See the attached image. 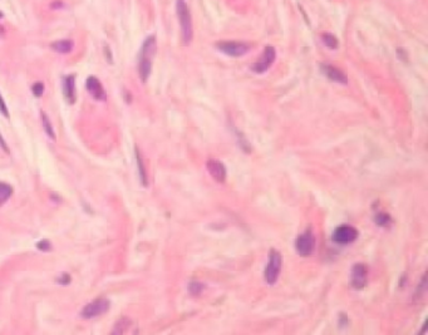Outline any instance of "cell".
Masks as SVG:
<instances>
[{"label": "cell", "instance_id": "6da1fadb", "mask_svg": "<svg viewBox=\"0 0 428 335\" xmlns=\"http://www.w3.org/2000/svg\"><path fill=\"white\" fill-rule=\"evenodd\" d=\"M156 52V37L150 35L145 39L141 47V53L138 59V74L143 83L148 81L152 72V58Z\"/></svg>", "mask_w": 428, "mask_h": 335}, {"label": "cell", "instance_id": "7a4b0ae2", "mask_svg": "<svg viewBox=\"0 0 428 335\" xmlns=\"http://www.w3.org/2000/svg\"><path fill=\"white\" fill-rule=\"evenodd\" d=\"M176 13L180 27H181L182 43H183V46H188L192 41L193 28L190 9H188V5L186 4L185 0H176Z\"/></svg>", "mask_w": 428, "mask_h": 335}, {"label": "cell", "instance_id": "3957f363", "mask_svg": "<svg viewBox=\"0 0 428 335\" xmlns=\"http://www.w3.org/2000/svg\"><path fill=\"white\" fill-rule=\"evenodd\" d=\"M281 266H283V256L278 250L271 249L270 255H269V263L264 271V279L269 285H274L278 281Z\"/></svg>", "mask_w": 428, "mask_h": 335}, {"label": "cell", "instance_id": "277c9868", "mask_svg": "<svg viewBox=\"0 0 428 335\" xmlns=\"http://www.w3.org/2000/svg\"><path fill=\"white\" fill-rule=\"evenodd\" d=\"M316 240L311 230H305L295 239V250L303 258L310 256L315 249Z\"/></svg>", "mask_w": 428, "mask_h": 335}, {"label": "cell", "instance_id": "5b68a950", "mask_svg": "<svg viewBox=\"0 0 428 335\" xmlns=\"http://www.w3.org/2000/svg\"><path fill=\"white\" fill-rule=\"evenodd\" d=\"M110 306L111 301L108 300V299H96V300L91 301V303L87 304V305L82 309L80 317L83 318V319H94V318L99 317L102 314L107 313Z\"/></svg>", "mask_w": 428, "mask_h": 335}, {"label": "cell", "instance_id": "8992f818", "mask_svg": "<svg viewBox=\"0 0 428 335\" xmlns=\"http://www.w3.org/2000/svg\"><path fill=\"white\" fill-rule=\"evenodd\" d=\"M359 232L356 227L349 225H342L334 230L332 235V240L338 245H349L353 244L358 239Z\"/></svg>", "mask_w": 428, "mask_h": 335}, {"label": "cell", "instance_id": "52a82bcc", "mask_svg": "<svg viewBox=\"0 0 428 335\" xmlns=\"http://www.w3.org/2000/svg\"><path fill=\"white\" fill-rule=\"evenodd\" d=\"M216 48L226 56L239 58L249 53L250 47L243 42H219L216 43Z\"/></svg>", "mask_w": 428, "mask_h": 335}, {"label": "cell", "instance_id": "ba28073f", "mask_svg": "<svg viewBox=\"0 0 428 335\" xmlns=\"http://www.w3.org/2000/svg\"><path fill=\"white\" fill-rule=\"evenodd\" d=\"M275 58H276L275 48H274V47H271V46L265 47L264 53L261 54V56H260L259 60H257V62H255L254 64L251 65V70L254 73H257V74H262V73L266 72V70H268L269 68H270L271 65L274 64V62H275Z\"/></svg>", "mask_w": 428, "mask_h": 335}, {"label": "cell", "instance_id": "9c48e42d", "mask_svg": "<svg viewBox=\"0 0 428 335\" xmlns=\"http://www.w3.org/2000/svg\"><path fill=\"white\" fill-rule=\"evenodd\" d=\"M368 274H369V269L366 264L358 263L352 268V275H351V284L356 290H362L366 287L367 282H368Z\"/></svg>", "mask_w": 428, "mask_h": 335}, {"label": "cell", "instance_id": "30bf717a", "mask_svg": "<svg viewBox=\"0 0 428 335\" xmlns=\"http://www.w3.org/2000/svg\"><path fill=\"white\" fill-rule=\"evenodd\" d=\"M206 168L216 182H220V183L225 182L226 176H228V171H226L225 165L222 164L221 161L215 159L207 160Z\"/></svg>", "mask_w": 428, "mask_h": 335}, {"label": "cell", "instance_id": "8fae6325", "mask_svg": "<svg viewBox=\"0 0 428 335\" xmlns=\"http://www.w3.org/2000/svg\"><path fill=\"white\" fill-rule=\"evenodd\" d=\"M86 88L87 91H88V93L91 94L96 101L102 102V101L107 100V94H106L105 88L102 86L101 81H99L97 77H94V75H91V77L87 78Z\"/></svg>", "mask_w": 428, "mask_h": 335}, {"label": "cell", "instance_id": "7c38bea8", "mask_svg": "<svg viewBox=\"0 0 428 335\" xmlns=\"http://www.w3.org/2000/svg\"><path fill=\"white\" fill-rule=\"evenodd\" d=\"M320 70L329 81L339 84H348V78L339 68L334 67L332 64H320Z\"/></svg>", "mask_w": 428, "mask_h": 335}, {"label": "cell", "instance_id": "4fadbf2b", "mask_svg": "<svg viewBox=\"0 0 428 335\" xmlns=\"http://www.w3.org/2000/svg\"><path fill=\"white\" fill-rule=\"evenodd\" d=\"M75 77L74 75H65L62 81V89L64 98L68 103L73 105L77 100V94H75Z\"/></svg>", "mask_w": 428, "mask_h": 335}, {"label": "cell", "instance_id": "5bb4252c", "mask_svg": "<svg viewBox=\"0 0 428 335\" xmlns=\"http://www.w3.org/2000/svg\"><path fill=\"white\" fill-rule=\"evenodd\" d=\"M73 47H74V44H73V42L70 41V39H61V41H57L51 44V48L53 49L54 52L61 54L70 53V52L73 51Z\"/></svg>", "mask_w": 428, "mask_h": 335}, {"label": "cell", "instance_id": "9a60e30c", "mask_svg": "<svg viewBox=\"0 0 428 335\" xmlns=\"http://www.w3.org/2000/svg\"><path fill=\"white\" fill-rule=\"evenodd\" d=\"M136 160H137V166H138V173H139V180H141V183L145 187H147L148 185V177H147V171H146V167L145 164H143V160H142L141 157V153H139V150L136 147Z\"/></svg>", "mask_w": 428, "mask_h": 335}, {"label": "cell", "instance_id": "2e32d148", "mask_svg": "<svg viewBox=\"0 0 428 335\" xmlns=\"http://www.w3.org/2000/svg\"><path fill=\"white\" fill-rule=\"evenodd\" d=\"M13 195V187L5 182H0V206L5 204Z\"/></svg>", "mask_w": 428, "mask_h": 335}, {"label": "cell", "instance_id": "e0dca14e", "mask_svg": "<svg viewBox=\"0 0 428 335\" xmlns=\"http://www.w3.org/2000/svg\"><path fill=\"white\" fill-rule=\"evenodd\" d=\"M42 124H43V129L46 131L47 136H48L51 140L56 141L57 137H56V133H54V129H53V126H52V122H51V119H49L48 115H47V113H44V112H42Z\"/></svg>", "mask_w": 428, "mask_h": 335}, {"label": "cell", "instance_id": "ac0fdd59", "mask_svg": "<svg viewBox=\"0 0 428 335\" xmlns=\"http://www.w3.org/2000/svg\"><path fill=\"white\" fill-rule=\"evenodd\" d=\"M321 42L324 43V46L328 47V48L332 49V51H334V49H337L338 47H339V42H338L337 37H334V35L330 34V33H324V34H321Z\"/></svg>", "mask_w": 428, "mask_h": 335}, {"label": "cell", "instance_id": "d6986e66", "mask_svg": "<svg viewBox=\"0 0 428 335\" xmlns=\"http://www.w3.org/2000/svg\"><path fill=\"white\" fill-rule=\"evenodd\" d=\"M374 223L380 227H388L392 223V219L387 212H378L374 216Z\"/></svg>", "mask_w": 428, "mask_h": 335}, {"label": "cell", "instance_id": "ffe728a7", "mask_svg": "<svg viewBox=\"0 0 428 335\" xmlns=\"http://www.w3.org/2000/svg\"><path fill=\"white\" fill-rule=\"evenodd\" d=\"M203 290H205V285L200 281H191L188 285V291L192 296H198L202 294Z\"/></svg>", "mask_w": 428, "mask_h": 335}, {"label": "cell", "instance_id": "44dd1931", "mask_svg": "<svg viewBox=\"0 0 428 335\" xmlns=\"http://www.w3.org/2000/svg\"><path fill=\"white\" fill-rule=\"evenodd\" d=\"M129 324H131V322H129L128 319H121L118 320L117 324H116L115 329H113V334H122V333L124 332V330H127V328L129 327Z\"/></svg>", "mask_w": 428, "mask_h": 335}, {"label": "cell", "instance_id": "7402d4cb", "mask_svg": "<svg viewBox=\"0 0 428 335\" xmlns=\"http://www.w3.org/2000/svg\"><path fill=\"white\" fill-rule=\"evenodd\" d=\"M32 92H33V94L37 97V98H39V97L43 96V93H44V84L40 83V82H37V83L33 84Z\"/></svg>", "mask_w": 428, "mask_h": 335}, {"label": "cell", "instance_id": "603a6c76", "mask_svg": "<svg viewBox=\"0 0 428 335\" xmlns=\"http://www.w3.org/2000/svg\"><path fill=\"white\" fill-rule=\"evenodd\" d=\"M52 247L51 242H49V240L44 239V240H40L39 242L37 244V249H39L40 251H49Z\"/></svg>", "mask_w": 428, "mask_h": 335}, {"label": "cell", "instance_id": "cb8c5ba5", "mask_svg": "<svg viewBox=\"0 0 428 335\" xmlns=\"http://www.w3.org/2000/svg\"><path fill=\"white\" fill-rule=\"evenodd\" d=\"M0 113H1L5 118H9L8 107H6V103L5 101H4L3 97H1V94H0Z\"/></svg>", "mask_w": 428, "mask_h": 335}, {"label": "cell", "instance_id": "d4e9b609", "mask_svg": "<svg viewBox=\"0 0 428 335\" xmlns=\"http://www.w3.org/2000/svg\"><path fill=\"white\" fill-rule=\"evenodd\" d=\"M59 284H63V285H67L70 282V278L69 275H67V274H64V275H62V278L61 279H58Z\"/></svg>", "mask_w": 428, "mask_h": 335}, {"label": "cell", "instance_id": "484cf974", "mask_svg": "<svg viewBox=\"0 0 428 335\" xmlns=\"http://www.w3.org/2000/svg\"><path fill=\"white\" fill-rule=\"evenodd\" d=\"M105 48H106V51H105V52H106V54H107V59H108V62H110V63H112V62H113V60H112V59H113V58H112V56H110V54H111V52H110V48H108V46H106V47H105Z\"/></svg>", "mask_w": 428, "mask_h": 335}, {"label": "cell", "instance_id": "4316f807", "mask_svg": "<svg viewBox=\"0 0 428 335\" xmlns=\"http://www.w3.org/2000/svg\"><path fill=\"white\" fill-rule=\"evenodd\" d=\"M1 16H3V14H1V13H0V18H1Z\"/></svg>", "mask_w": 428, "mask_h": 335}]
</instances>
